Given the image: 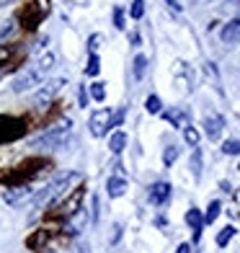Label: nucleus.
Masks as SVG:
<instances>
[{
  "mask_svg": "<svg viewBox=\"0 0 240 253\" xmlns=\"http://www.w3.org/2000/svg\"><path fill=\"white\" fill-rule=\"evenodd\" d=\"M75 181H80V176L75 170H62V173H57L47 186H41L37 194H34V210H44V207H49L57 197H62L67 186H73Z\"/></svg>",
  "mask_w": 240,
  "mask_h": 253,
  "instance_id": "f257e3e1",
  "label": "nucleus"
},
{
  "mask_svg": "<svg viewBox=\"0 0 240 253\" xmlns=\"http://www.w3.org/2000/svg\"><path fill=\"white\" fill-rule=\"evenodd\" d=\"M52 67H54V57H52V54L41 57V60L34 65V67H29V70H24V73H18V75H16V80H13V85H10V90H13V93H26V90H31L34 85H39V83H41L44 75H47Z\"/></svg>",
  "mask_w": 240,
  "mask_h": 253,
  "instance_id": "f03ea898",
  "label": "nucleus"
},
{
  "mask_svg": "<svg viewBox=\"0 0 240 253\" xmlns=\"http://www.w3.org/2000/svg\"><path fill=\"white\" fill-rule=\"evenodd\" d=\"M67 140H70V122H62V124H57L54 129L49 132H41L39 137H34V140L29 142L34 150H57V147H62Z\"/></svg>",
  "mask_w": 240,
  "mask_h": 253,
  "instance_id": "7ed1b4c3",
  "label": "nucleus"
},
{
  "mask_svg": "<svg viewBox=\"0 0 240 253\" xmlns=\"http://www.w3.org/2000/svg\"><path fill=\"white\" fill-rule=\"evenodd\" d=\"M109 124H111V111H109V109L93 111V117H90V134H93V137L109 134V129H111Z\"/></svg>",
  "mask_w": 240,
  "mask_h": 253,
  "instance_id": "20e7f679",
  "label": "nucleus"
},
{
  "mask_svg": "<svg viewBox=\"0 0 240 253\" xmlns=\"http://www.w3.org/2000/svg\"><path fill=\"white\" fill-rule=\"evenodd\" d=\"M147 197H150V202L155 207H163L168 199H170V183L168 181H158L150 186V191H147Z\"/></svg>",
  "mask_w": 240,
  "mask_h": 253,
  "instance_id": "39448f33",
  "label": "nucleus"
},
{
  "mask_svg": "<svg viewBox=\"0 0 240 253\" xmlns=\"http://www.w3.org/2000/svg\"><path fill=\"white\" fill-rule=\"evenodd\" d=\"M85 222H88V212L80 207V210H75L70 217H67V222H65V233H70V235H75V233H80V230H85Z\"/></svg>",
  "mask_w": 240,
  "mask_h": 253,
  "instance_id": "423d86ee",
  "label": "nucleus"
},
{
  "mask_svg": "<svg viewBox=\"0 0 240 253\" xmlns=\"http://www.w3.org/2000/svg\"><path fill=\"white\" fill-rule=\"evenodd\" d=\"M220 39H222V44H235V42H240V13L222 26Z\"/></svg>",
  "mask_w": 240,
  "mask_h": 253,
  "instance_id": "0eeeda50",
  "label": "nucleus"
},
{
  "mask_svg": "<svg viewBox=\"0 0 240 253\" xmlns=\"http://www.w3.org/2000/svg\"><path fill=\"white\" fill-rule=\"evenodd\" d=\"M160 114H163V119L170 122L176 129H184V126L191 124V117H189L186 109H170V111H160Z\"/></svg>",
  "mask_w": 240,
  "mask_h": 253,
  "instance_id": "6e6552de",
  "label": "nucleus"
},
{
  "mask_svg": "<svg viewBox=\"0 0 240 253\" xmlns=\"http://www.w3.org/2000/svg\"><path fill=\"white\" fill-rule=\"evenodd\" d=\"M80 207H83V189H78L73 197H67L62 204H60V212H52L54 217L57 214H62V217H70L75 210H80Z\"/></svg>",
  "mask_w": 240,
  "mask_h": 253,
  "instance_id": "1a4fd4ad",
  "label": "nucleus"
},
{
  "mask_svg": "<svg viewBox=\"0 0 240 253\" xmlns=\"http://www.w3.org/2000/svg\"><path fill=\"white\" fill-rule=\"evenodd\" d=\"M67 85V80L65 78H57V80H49V83H44L39 88V93H37V101H49L52 96H57L60 90Z\"/></svg>",
  "mask_w": 240,
  "mask_h": 253,
  "instance_id": "9d476101",
  "label": "nucleus"
},
{
  "mask_svg": "<svg viewBox=\"0 0 240 253\" xmlns=\"http://www.w3.org/2000/svg\"><path fill=\"white\" fill-rule=\"evenodd\" d=\"M31 194H34V189L26 186V183H21V186H10V189L5 191V202H8V204H21V202H26Z\"/></svg>",
  "mask_w": 240,
  "mask_h": 253,
  "instance_id": "9b49d317",
  "label": "nucleus"
},
{
  "mask_svg": "<svg viewBox=\"0 0 240 253\" xmlns=\"http://www.w3.org/2000/svg\"><path fill=\"white\" fill-rule=\"evenodd\" d=\"M222 126H225V119L222 117H207V119H204V132H207L209 140H220Z\"/></svg>",
  "mask_w": 240,
  "mask_h": 253,
  "instance_id": "f8f14e48",
  "label": "nucleus"
},
{
  "mask_svg": "<svg viewBox=\"0 0 240 253\" xmlns=\"http://www.w3.org/2000/svg\"><path fill=\"white\" fill-rule=\"evenodd\" d=\"M106 191H109V197H111V199L124 197V191H127V178H121V176H111V178L106 181Z\"/></svg>",
  "mask_w": 240,
  "mask_h": 253,
  "instance_id": "ddd939ff",
  "label": "nucleus"
},
{
  "mask_svg": "<svg viewBox=\"0 0 240 253\" xmlns=\"http://www.w3.org/2000/svg\"><path fill=\"white\" fill-rule=\"evenodd\" d=\"M186 222H189L191 230H194V240H199V238H201V227H204V214H201L199 210H189V212H186Z\"/></svg>",
  "mask_w": 240,
  "mask_h": 253,
  "instance_id": "4468645a",
  "label": "nucleus"
},
{
  "mask_svg": "<svg viewBox=\"0 0 240 253\" xmlns=\"http://www.w3.org/2000/svg\"><path fill=\"white\" fill-rule=\"evenodd\" d=\"M124 147H127V132H121V129H117L111 134V140H109V150L114 153V155H119Z\"/></svg>",
  "mask_w": 240,
  "mask_h": 253,
  "instance_id": "2eb2a0df",
  "label": "nucleus"
},
{
  "mask_svg": "<svg viewBox=\"0 0 240 253\" xmlns=\"http://www.w3.org/2000/svg\"><path fill=\"white\" fill-rule=\"evenodd\" d=\"M88 96L93 98V101H104L106 98V83L104 80H96V83H90V88H88Z\"/></svg>",
  "mask_w": 240,
  "mask_h": 253,
  "instance_id": "dca6fc26",
  "label": "nucleus"
},
{
  "mask_svg": "<svg viewBox=\"0 0 240 253\" xmlns=\"http://www.w3.org/2000/svg\"><path fill=\"white\" fill-rule=\"evenodd\" d=\"M220 212H222V204L220 202H209V207H207V212H204V225H212L217 217H220Z\"/></svg>",
  "mask_w": 240,
  "mask_h": 253,
  "instance_id": "f3484780",
  "label": "nucleus"
},
{
  "mask_svg": "<svg viewBox=\"0 0 240 253\" xmlns=\"http://www.w3.org/2000/svg\"><path fill=\"white\" fill-rule=\"evenodd\" d=\"M132 70H134V80H142L145 78V73H147V57L145 54H137L134 57V67H132Z\"/></svg>",
  "mask_w": 240,
  "mask_h": 253,
  "instance_id": "a211bd4d",
  "label": "nucleus"
},
{
  "mask_svg": "<svg viewBox=\"0 0 240 253\" xmlns=\"http://www.w3.org/2000/svg\"><path fill=\"white\" fill-rule=\"evenodd\" d=\"M235 233H238V230H235L233 225H227V227H222V233L217 235V246H220V248H225V246H227V243H230V240L235 238Z\"/></svg>",
  "mask_w": 240,
  "mask_h": 253,
  "instance_id": "6ab92c4d",
  "label": "nucleus"
},
{
  "mask_svg": "<svg viewBox=\"0 0 240 253\" xmlns=\"http://www.w3.org/2000/svg\"><path fill=\"white\" fill-rule=\"evenodd\" d=\"M98 70H101V60H98V54H96V52H90V57H88V67H85V75L96 78Z\"/></svg>",
  "mask_w": 240,
  "mask_h": 253,
  "instance_id": "aec40b11",
  "label": "nucleus"
},
{
  "mask_svg": "<svg viewBox=\"0 0 240 253\" xmlns=\"http://www.w3.org/2000/svg\"><path fill=\"white\" fill-rule=\"evenodd\" d=\"M145 109H147V114H160V111H163V101H160L158 96H147Z\"/></svg>",
  "mask_w": 240,
  "mask_h": 253,
  "instance_id": "412c9836",
  "label": "nucleus"
},
{
  "mask_svg": "<svg viewBox=\"0 0 240 253\" xmlns=\"http://www.w3.org/2000/svg\"><path fill=\"white\" fill-rule=\"evenodd\" d=\"M191 173H194V178H199L201 176V153H199V147L194 150V155H191Z\"/></svg>",
  "mask_w": 240,
  "mask_h": 253,
  "instance_id": "4be33fe9",
  "label": "nucleus"
},
{
  "mask_svg": "<svg viewBox=\"0 0 240 253\" xmlns=\"http://www.w3.org/2000/svg\"><path fill=\"white\" fill-rule=\"evenodd\" d=\"M176 158H178V147L176 145H170V147H165V150H163V166H173L176 163Z\"/></svg>",
  "mask_w": 240,
  "mask_h": 253,
  "instance_id": "5701e85b",
  "label": "nucleus"
},
{
  "mask_svg": "<svg viewBox=\"0 0 240 253\" xmlns=\"http://www.w3.org/2000/svg\"><path fill=\"white\" fill-rule=\"evenodd\" d=\"M47 240H49V235L44 233V230H39L37 235H31V238H29V248H41L44 243H47Z\"/></svg>",
  "mask_w": 240,
  "mask_h": 253,
  "instance_id": "b1692460",
  "label": "nucleus"
},
{
  "mask_svg": "<svg viewBox=\"0 0 240 253\" xmlns=\"http://www.w3.org/2000/svg\"><path fill=\"white\" fill-rule=\"evenodd\" d=\"M222 153L225 155H240V140H225L222 142Z\"/></svg>",
  "mask_w": 240,
  "mask_h": 253,
  "instance_id": "393cba45",
  "label": "nucleus"
},
{
  "mask_svg": "<svg viewBox=\"0 0 240 253\" xmlns=\"http://www.w3.org/2000/svg\"><path fill=\"white\" fill-rule=\"evenodd\" d=\"M184 140H186L191 147H197V145H199V132L194 129L191 124H189V126H184Z\"/></svg>",
  "mask_w": 240,
  "mask_h": 253,
  "instance_id": "a878e982",
  "label": "nucleus"
},
{
  "mask_svg": "<svg viewBox=\"0 0 240 253\" xmlns=\"http://www.w3.org/2000/svg\"><path fill=\"white\" fill-rule=\"evenodd\" d=\"M124 117H127V109H124V106L117 109V111H111V124L109 126H111V129H114V126H121L124 124Z\"/></svg>",
  "mask_w": 240,
  "mask_h": 253,
  "instance_id": "bb28decb",
  "label": "nucleus"
},
{
  "mask_svg": "<svg viewBox=\"0 0 240 253\" xmlns=\"http://www.w3.org/2000/svg\"><path fill=\"white\" fill-rule=\"evenodd\" d=\"M129 13H132V18H134V21H140V18L145 16V0H134Z\"/></svg>",
  "mask_w": 240,
  "mask_h": 253,
  "instance_id": "cd10ccee",
  "label": "nucleus"
},
{
  "mask_svg": "<svg viewBox=\"0 0 240 253\" xmlns=\"http://www.w3.org/2000/svg\"><path fill=\"white\" fill-rule=\"evenodd\" d=\"M114 26H117V29L127 26V24H124V10L121 8H114Z\"/></svg>",
  "mask_w": 240,
  "mask_h": 253,
  "instance_id": "c85d7f7f",
  "label": "nucleus"
},
{
  "mask_svg": "<svg viewBox=\"0 0 240 253\" xmlns=\"http://www.w3.org/2000/svg\"><path fill=\"white\" fill-rule=\"evenodd\" d=\"M88 98H90V96H88V88L80 85V88H78V103H80V109L88 106Z\"/></svg>",
  "mask_w": 240,
  "mask_h": 253,
  "instance_id": "c756f323",
  "label": "nucleus"
},
{
  "mask_svg": "<svg viewBox=\"0 0 240 253\" xmlns=\"http://www.w3.org/2000/svg\"><path fill=\"white\" fill-rule=\"evenodd\" d=\"M13 29H16V21H5V24H3V29H0V42H3V39L8 37V34L13 31Z\"/></svg>",
  "mask_w": 240,
  "mask_h": 253,
  "instance_id": "7c9ffc66",
  "label": "nucleus"
},
{
  "mask_svg": "<svg viewBox=\"0 0 240 253\" xmlns=\"http://www.w3.org/2000/svg\"><path fill=\"white\" fill-rule=\"evenodd\" d=\"M98 42H101V37H98V34H93V37H90V44H88V47H90V52H93V49L98 47Z\"/></svg>",
  "mask_w": 240,
  "mask_h": 253,
  "instance_id": "2f4dec72",
  "label": "nucleus"
},
{
  "mask_svg": "<svg viewBox=\"0 0 240 253\" xmlns=\"http://www.w3.org/2000/svg\"><path fill=\"white\" fill-rule=\"evenodd\" d=\"M176 253H191V246H189V243H181V246L176 248Z\"/></svg>",
  "mask_w": 240,
  "mask_h": 253,
  "instance_id": "473e14b6",
  "label": "nucleus"
},
{
  "mask_svg": "<svg viewBox=\"0 0 240 253\" xmlns=\"http://www.w3.org/2000/svg\"><path fill=\"white\" fill-rule=\"evenodd\" d=\"M225 8H240V0H227Z\"/></svg>",
  "mask_w": 240,
  "mask_h": 253,
  "instance_id": "72a5a7b5",
  "label": "nucleus"
},
{
  "mask_svg": "<svg viewBox=\"0 0 240 253\" xmlns=\"http://www.w3.org/2000/svg\"><path fill=\"white\" fill-rule=\"evenodd\" d=\"M132 44H134V47H140V34H137V31L132 34Z\"/></svg>",
  "mask_w": 240,
  "mask_h": 253,
  "instance_id": "f704fd0d",
  "label": "nucleus"
},
{
  "mask_svg": "<svg viewBox=\"0 0 240 253\" xmlns=\"http://www.w3.org/2000/svg\"><path fill=\"white\" fill-rule=\"evenodd\" d=\"M165 3H168V5H170V8H173V10H181V5H178V3H176V0H165Z\"/></svg>",
  "mask_w": 240,
  "mask_h": 253,
  "instance_id": "c9c22d12",
  "label": "nucleus"
},
{
  "mask_svg": "<svg viewBox=\"0 0 240 253\" xmlns=\"http://www.w3.org/2000/svg\"><path fill=\"white\" fill-rule=\"evenodd\" d=\"M10 3H18V0H0V5H10Z\"/></svg>",
  "mask_w": 240,
  "mask_h": 253,
  "instance_id": "e433bc0d",
  "label": "nucleus"
},
{
  "mask_svg": "<svg viewBox=\"0 0 240 253\" xmlns=\"http://www.w3.org/2000/svg\"><path fill=\"white\" fill-rule=\"evenodd\" d=\"M194 3H212V0H194Z\"/></svg>",
  "mask_w": 240,
  "mask_h": 253,
  "instance_id": "4c0bfd02",
  "label": "nucleus"
},
{
  "mask_svg": "<svg viewBox=\"0 0 240 253\" xmlns=\"http://www.w3.org/2000/svg\"><path fill=\"white\" fill-rule=\"evenodd\" d=\"M238 170H240V163H238Z\"/></svg>",
  "mask_w": 240,
  "mask_h": 253,
  "instance_id": "58836bf2",
  "label": "nucleus"
}]
</instances>
